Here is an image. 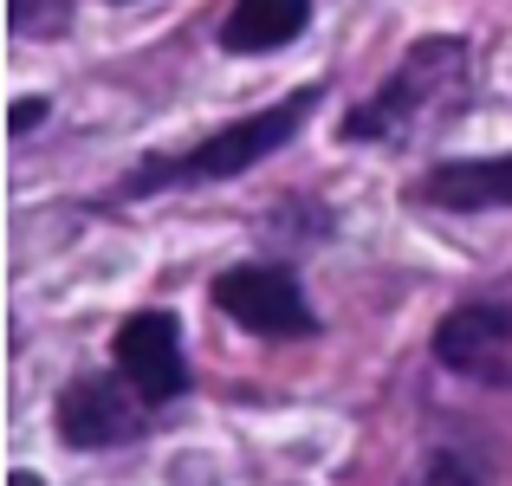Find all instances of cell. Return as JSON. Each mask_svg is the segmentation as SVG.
I'll return each instance as SVG.
<instances>
[{
  "mask_svg": "<svg viewBox=\"0 0 512 486\" xmlns=\"http://www.w3.org/2000/svg\"><path fill=\"white\" fill-rule=\"evenodd\" d=\"M415 195L428 208H454V214H474V208H512V156H474V162H441L415 182Z\"/></svg>",
  "mask_w": 512,
  "mask_h": 486,
  "instance_id": "7",
  "label": "cell"
},
{
  "mask_svg": "<svg viewBox=\"0 0 512 486\" xmlns=\"http://www.w3.org/2000/svg\"><path fill=\"white\" fill-rule=\"evenodd\" d=\"M318 98H325V91L305 85V91H292V98H279L273 111L240 117V124H227V130H214V137H201L195 150H175V156H150V162H137V169L117 182V201L156 195V188H195V182H227V175H247L260 156L286 150L292 130H299L305 117L318 111Z\"/></svg>",
  "mask_w": 512,
  "mask_h": 486,
  "instance_id": "1",
  "label": "cell"
},
{
  "mask_svg": "<svg viewBox=\"0 0 512 486\" xmlns=\"http://www.w3.org/2000/svg\"><path fill=\"white\" fill-rule=\"evenodd\" d=\"M13 486H39V480H33V474H13Z\"/></svg>",
  "mask_w": 512,
  "mask_h": 486,
  "instance_id": "12",
  "label": "cell"
},
{
  "mask_svg": "<svg viewBox=\"0 0 512 486\" xmlns=\"http://www.w3.org/2000/svg\"><path fill=\"white\" fill-rule=\"evenodd\" d=\"M435 357H441V370L467 376V383L512 389V305L500 299L454 305L435 324Z\"/></svg>",
  "mask_w": 512,
  "mask_h": 486,
  "instance_id": "3",
  "label": "cell"
},
{
  "mask_svg": "<svg viewBox=\"0 0 512 486\" xmlns=\"http://www.w3.org/2000/svg\"><path fill=\"white\" fill-rule=\"evenodd\" d=\"M72 0H13V26L20 33H65Z\"/></svg>",
  "mask_w": 512,
  "mask_h": 486,
  "instance_id": "9",
  "label": "cell"
},
{
  "mask_svg": "<svg viewBox=\"0 0 512 486\" xmlns=\"http://www.w3.org/2000/svg\"><path fill=\"white\" fill-rule=\"evenodd\" d=\"M312 20V0H234L221 26V46L227 52H279L305 33Z\"/></svg>",
  "mask_w": 512,
  "mask_h": 486,
  "instance_id": "8",
  "label": "cell"
},
{
  "mask_svg": "<svg viewBox=\"0 0 512 486\" xmlns=\"http://www.w3.org/2000/svg\"><path fill=\"white\" fill-rule=\"evenodd\" d=\"M214 305L240 324V331H260V337H312L318 318L305 305L299 279L286 266H234V273L214 279Z\"/></svg>",
  "mask_w": 512,
  "mask_h": 486,
  "instance_id": "4",
  "label": "cell"
},
{
  "mask_svg": "<svg viewBox=\"0 0 512 486\" xmlns=\"http://www.w3.org/2000/svg\"><path fill=\"white\" fill-rule=\"evenodd\" d=\"M39 117H46V98H20V104H13V137H26Z\"/></svg>",
  "mask_w": 512,
  "mask_h": 486,
  "instance_id": "11",
  "label": "cell"
},
{
  "mask_svg": "<svg viewBox=\"0 0 512 486\" xmlns=\"http://www.w3.org/2000/svg\"><path fill=\"white\" fill-rule=\"evenodd\" d=\"M59 435L72 448H124L143 435V396L124 376H72V389L59 396Z\"/></svg>",
  "mask_w": 512,
  "mask_h": 486,
  "instance_id": "5",
  "label": "cell"
},
{
  "mask_svg": "<svg viewBox=\"0 0 512 486\" xmlns=\"http://www.w3.org/2000/svg\"><path fill=\"white\" fill-rule=\"evenodd\" d=\"M422 486H474V474H467L454 454H435V461H428V474H422Z\"/></svg>",
  "mask_w": 512,
  "mask_h": 486,
  "instance_id": "10",
  "label": "cell"
},
{
  "mask_svg": "<svg viewBox=\"0 0 512 486\" xmlns=\"http://www.w3.org/2000/svg\"><path fill=\"white\" fill-rule=\"evenodd\" d=\"M467 72H474L467 39H422L383 78V91L344 117V137L350 143H383V137H402V130L435 124V117H454L467 98Z\"/></svg>",
  "mask_w": 512,
  "mask_h": 486,
  "instance_id": "2",
  "label": "cell"
},
{
  "mask_svg": "<svg viewBox=\"0 0 512 486\" xmlns=\"http://www.w3.org/2000/svg\"><path fill=\"white\" fill-rule=\"evenodd\" d=\"M117 376L143 396V409H163L188 389V363H182V324L169 312H137L117 331Z\"/></svg>",
  "mask_w": 512,
  "mask_h": 486,
  "instance_id": "6",
  "label": "cell"
}]
</instances>
